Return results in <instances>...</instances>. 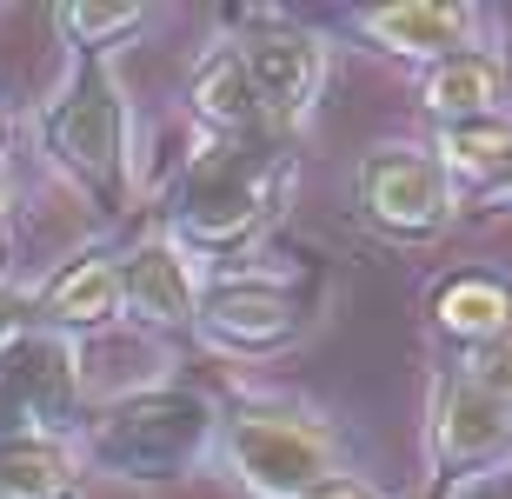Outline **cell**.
<instances>
[{
    "instance_id": "2",
    "label": "cell",
    "mask_w": 512,
    "mask_h": 499,
    "mask_svg": "<svg viewBox=\"0 0 512 499\" xmlns=\"http://www.w3.org/2000/svg\"><path fill=\"white\" fill-rule=\"evenodd\" d=\"M273 180H280L273 147H260V140L213 147V154L187 173V193H180V227H187L200 247H233V240H247V233L266 220Z\"/></svg>"
},
{
    "instance_id": "17",
    "label": "cell",
    "mask_w": 512,
    "mask_h": 499,
    "mask_svg": "<svg viewBox=\"0 0 512 499\" xmlns=\"http://www.w3.org/2000/svg\"><path fill=\"white\" fill-rule=\"evenodd\" d=\"M466 380H473L493 406L512 413V327L493 333V340H479L473 353H466Z\"/></svg>"
},
{
    "instance_id": "22",
    "label": "cell",
    "mask_w": 512,
    "mask_h": 499,
    "mask_svg": "<svg viewBox=\"0 0 512 499\" xmlns=\"http://www.w3.org/2000/svg\"><path fill=\"white\" fill-rule=\"evenodd\" d=\"M0 333H7V300H0Z\"/></svg>"
},
{
    "instance_id": "13",
    "label": "cell",
    "mask_w": 512,
    "mask_h": 499,
    "mask_svg": "<svg viewBox=\"0 0 512 499\" xmlns=\"http://www.w3.org/2000/svg\"><path fill=\"white\" fill-rule=\"evenodd\" d=\"M499 67L486 54H453L439 60L426 74V107H433L446 127H473V120H493L499 114Z\"/></svg>"
},
{
    "instance_id": "16",
    "label": "cell",
    "mask_w": 512,
    "mask_h": 499,
    "mask_svg": "<svg viewBox=\"0 0 512 499\" xmlns=\"http://www.w3.org/2000/svg\"><path fill=\"white\" fill-rule=\"evenodd\" d=\"M67 480L74 466L54 440H0V499H54Z\"/></svg>"
},
{
    "instance_id": "12",
    "label": "cell",
    "mask_w": 512,
    "mask_h": 499,
    "mask_svg": "<svg viewBox=\"0 0 512 499\" xmlns=\"http://www.w3.org/2000/svg\"><path fill=\"white\" fill-rule=\"evenodd\" d=\"M193 107L207 127H220L227 140H253L266 127L260 100H253V80L240 67V47H220V54L200 60V74H193Z\"/></svg>"
},
{
    "instance_id": "5",
    "label": "cell",
    "mask_w": 512,
    "mask_h": 499,
    "mask_svg": "<svg viewBox=\"0 0 512 499\" xmlns=\"http://www.w3.org/2000/svg\"><path fill=\"white\" fill-rule=\"evenodd\" d=\"M360 207L386 233H439L453 213V180L413 147H380L360 160Z\"/></svg>"
},
{
    "instance_id": "1",
    "label": "cell",
    "mask_w": 512,
    "mask_h": 499,
    "mask_svg": "<svg viewBox=\"0 0 512 499\" xmlns=\"http://www.w3.org/2000/svg\"><path fill=\"white\" fill-rule=\"evenodd\" d=\"M207 400L200 393H180V386H160V393H133L107 413V426L94 433V460L127 473V480H167L200 453L207 440Z\"/></svg>"
},
{
    "instance_id": "20",
    "label": "cell",
    "mask_w": 512,
    "mask_h": 499,
    "mask_svg": "<svg viewBox=\"0 0 512 499\" xmlns=\"http://www.w3.org/2000/svg\"><path fill=\"white\" fill-rule=\"evenodd\" d=\"M453 499H512V473H466Z\"/></svg>"
},
{
    "instance_id": "6",
    "label": "cell",
    "mask_w": 512,
    "mask_h": 499,
    "mask_svg": "<svg viewBox=\"0 0 512 499\" xmlns=\"http://www.w3.org/2000/svg\"><path fill=\"white\" fill-rule=\"evenodd\" d=\"M74 406V360L54 333H14L0 346V433L27 420H60Z\"/></svg>"
},
{
    "instance_id": "11",
    "label": "cell",
    "mask_w": 512,
    "mask_h": 499,
    "mask_svg": "<svg viewBox=\"0 0 512 499\" xmlns=\"http://www.w3.org/2000/svg\"><path fill=\"white\" fill-rule=\"evenodd\" d=\"M120 300H127L140 320H153V327H187L193 313V280L187 267H180V253L173 247H140L120 267Z\"/></svg>"
},
{
    "instance_id": "21",
    "label": "cell",
    "mask_w": 512,
    "mask_h": 499,
    "mask_svg": "<svg viewBox=\"0 0 512 499\" xmlns=\"http://www.w3.org/2000/svg\"><path fill=\"white\" fill-rule=\"evenodd\" d=\"M313 499H373V493H366V486H353V480H326Z\"/></svg>"
},
{
    "instance_id": "15",
    "label": "cell",
    "mask_w": 512,
    "mask_h": 499,
    "mask_svg": "<svg viewBox=\"0 0 512 499\" xmlns=\"http://www.w3.org/2000/svg\"><path fill=\"white\" fill-rule=\"evenodd\" d=\"M114 307H120V267L114 260H80L47 293V313H54L60 327H100V320H114Z\"/></svg>"
},
{
    "instance_id": "14",
    "label": "cell",
    "mask_w": 512,
    "mask_h": 499,
    "mask_svg": "<svg viewBox=\"0 0 512 499\" xmlns=\"http://www.w3.org/2000/svg\"><path fill=\"white\" fill-rule=\"evenodd\" d=\"M433 313H439L446 333L479 346V340H493V333L512 327V293L499 287V280H486V273H453V280L433 293Z\"/></svg>"
},
{
    "instance_id": "10",
    "label": "cell",
    "mask_w": 512,
    "mask_h": 499,
    "mask_svg": "<svg viewBox=\"0 0 512 499\" xmlns=\"http://www.w3.org/2000/svg\"><path fill=\"white\" fill-rule=\"evenodd\" d=\"M466 7H439V0H399V7H373L366 34L386 40L393 54H426V60H453L466 54Z\"/></svg>"
},
{
    "instance_id": "19",
    "label": "cell",
    "mask_w": 512,
    "mask_h": 499,
    "mask_svg": "<svg viewBox=\"0 0 512 499\" xmlns=\"http://www.w3.org/2000/svg\"><path fill=\"white\" fill-rule=\"evenodd\" d=\"M479 207H506L512 213V147H506V154H499V167L493 173H479Z\"/></svg>"
},
{
    "instance_id": "9",
    "label": "cell",
    "mask_w": 512,
    "mask_h": 499,
    "mask_svg": "<svg viewBox=\"0 0 512 499\" xmlns=\"http://www.w3.org/2000/svg\"><path fill=\"white\" fill-rule=\"evenodd\" d=\"M193 320H207V333L227 340V346H280L286 333L300 327V307H293V293H280V287L233 280V287H213L207 307L193 313Z\"/></svg>"
},
{
    "instance_id": "3",
    "label": "cell",
    "mask_w": 512,
    "mask_h": 499,
    "mask_svg": "<svg viewBox=\"0 0 512 499\" xmlns=\"http://www.w3.org/2000/svg\"><path fill=\"white\" fill-rule=\"evenodd\" d=\"M227 453L260 499H313L333 480V440L300 413H240L227 426Z\"/></svg>"
},
{
    "instance_id": "8",
    "label": "cell",
    "mask_w": 512,
    "mask_h": 499,
    "mask_svg": "<svg viewBox=\"0 0 512 499\" xmlns=\"http://www.w3.org/2000/svg\"><path fill=\"white\" fill-rule=\"evenodd\" d=\"M433 440H439V460L446 466H479V460H499L512 440V413L493 406L466 373L453 386H439V420H433Z\"/></svg>"
},
{
    "instance_id": "7",
    "label": "cell",
    "mask_w": 512,
    "mask_h": 499,
    "mask_svg": "<svg viewBox=\"0 0 512 499\" xmlns=\"http://www.w3.org/2000/svg\"><path fill=\"white\" fill-rule=\"evenodd\" d=\"M240 67H247L253 100H260L266 120H300L326 80L320 40L300 34V27H260V34H247L240 40Z\"/></svg>"
},
{
    "instance_id": "18",
    "label": "cell",
    "mask_w": 512,
    "mask_h": 499,
    "mask_svg": "<svg viewBox=\"0 0 512 499\" xmlns=\"http://www.w3.org/2000/svg\"><path fill=\"white\" fill-rule=\"evenodd\" d=\"M60 27H67V34H80V47L94 54L100 40H114V34H127V27H140V7H67V14H60Z\"/></svg>"
},
{
    "instance_id": "4",
    "label": "cell",
    "mask_w": 512,
    "mask_h": 499,
    "mask_svg": "<svg viewBox=\"0 0 512 499\" xmlns=\"http://www.w3.org/2000/svg\"><path fill=\"white\" fill-rule=\"evenodd\" d=\"M47 140H54V154L87 180L94 193H120V167H127V127H120V94L107 67L94 54L74 67L67 80V94L54 100V114H47Z\"/></svg>"
}]
</instances>
